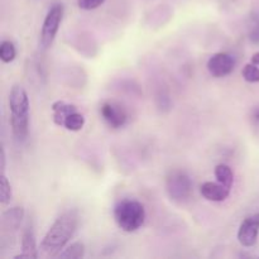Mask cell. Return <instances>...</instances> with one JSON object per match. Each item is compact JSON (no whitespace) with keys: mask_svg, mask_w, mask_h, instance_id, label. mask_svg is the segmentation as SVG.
<instances>
[{"mask_svg":"<svg viewBox=\"0 0 259 259\" xmlns=\"http://www.w3.org/2000/svg\"><path fill=\"white\" fill-rule=\"evenodd\" d=\"M248 37L253 45H259V17H253L252 23L249 25Z\"/></svg>","mask_w":259,"mask_h":259,"instance_id":"cell-19","label":"cell"},{"mask_svg":"<svg viewBox=\"0 0 259 259\" xmlns=\"http://www.w3.org/2000/svg\"><path fill=\"white\" fill-rule=\"evenodd\" d=\"M63 13H65V8L60 3L53 4L47 12L39 34V47L43 51L51 48V46L55 42V38L60 29L61 22H62Z\"/></svg>","mask_w":259,"mask_h":259,"instance_id":"cell-5","label":"cell"},{"mask_svg":"<svg viewBox=\"0 0 259 259\" xmlns=\"http://www.w3.org/2000/svg\"><path fill=\"white\" fill-rule=\"evenodd\" d=\"M12 197H13L12 185H10L9 180H8V177L5 176V172H4V174H2V176H0V202H2L3 205L9 204Z\"/></svg>","mask_w":259,"mask_h":259,"instance_id":"cell-17","label":"cell"},{"mask_svg":"<svg viewBox=\"0 0 259 259\" xmlns=\"http://www.w3.org/2000/svg\"><path fill=\"white\" fill-rule=\"evenodd\" d=\"M238 242L244 248H252L257 244L259 237V212L245 218L238 229Z\"/></svg>","mask_w":259,"mask_h":259,"instance_id":"cell-7","label":"cell"},{"mask_svg":"<svg viewBox=\"0 0 259 259\" xmlns=\"http://www.w3.org/2000/svg\"><path fill=\"white\" fill-rule=\"evenodd\" d=\"M215 177H217L218 182L223 184L224 186L232 189L233 184H234V174H233V169L230 168L228 164L220 163L215 167Z\"/></svg>","mask_w":259,"mask_h":259,"instance_id":"cell-13","label":"cell"},{"mask_svg":"<svg viewBox=\"0 0 259 259\" xmlns=\"http://www.w3.org/2000/svg\"><path fill=\"white\" fill-rule=\"evenodd\" d=\"M10 126L15 141L23 143L29 132V98L20 85H14L9 94Z\"/></svg>","mask_w":259,"mask_h":259,"instance_id":"cell-2","label":"cell"},{"mask_svg":"<svg viewBox=\"0 0 259 259\" xmlns=\"http://www.w3.org/2000/svg\"><path fill=\"white\" fill-rule=\"evenodd\" d=\"M85 125V116L81 113H78L77 110L73 111V113L68 114L66 116V119L63 120L62 126L66 128L70 132H78L83 128Z\"/></svg>","mask_w":259,"mask_h":259,"instance_id":"cell-14","label":"cell"},{"mask_svg":"<svg viewBox=\"0 0 259 259\" xmlns=\"http://www.w3.org/2000/svg\"><path fill=\"white\" fill-rule=\"evenodd\" d=\"M250 62L259 66V52H255L254 55L252 56V58H250Z\"/></svg>","mask_w":259,"mask_h":259,"instance_id":"cell-23","label":"cell"},{"mask_svg":"<svg viewBox=\"0 0 259 259\" xmlns=\"http://www.w3.org/2000/svg\"><path fill=\"white\" fill-rule=\"evenodd\" d=\"M250 121L254 125H259V106H255L250 113Z\"/></svg>","mask_w":259,"mask_h":259,"instance_id":"cell-21","label":"cell"},{"mask_svg":"<svg viewBox=\"0 0 259 259\" xmlns=\"http://www.w3.org/2000/svg\"><path fill=\"white\" fill-rule=\"evenodd\" d=\"M24 219V209L22 206H13L5 210L2 215V225L5 230H17L19 229Z\"/></svg>","mask_w":259,"mask_h":259,"instance_id":"cell-11","label":"cell"},{"mask_svg":"<svg viewBox=\"0 0 259 259\" xmlns=\"http://www.w3.org/2000/svg\"><path fill=\"white\" fill-rule=\"evenodd\" d=\"M166 192L169 199L177 204L189 201L192 195V181L189 175L181 169H174L166 177Z\"/></svg>","mask_w":259,"mask_h":259,"instance_id":"cell-4","label":"cell"},{"mask_svg":"<svg viewBox=\"0 0 259 259\" xmlns=\"http://www.w3.org/2000/svg\"><path fill=\"white\" fill-rule=\"evenodd\" d=\"M105 3V0H77V5L82 10H94Z\"/></svg>","mask_w":259,"mask_h":259,"instance_id":"cell-20","label":"cell"},{"mask_svg":"<svg viewBox=\"0 0 259 259\" xmlns=\"http://www.w3.org/2000/svg\"><path fill=\"white\" fill-rule=\"evenodd\" d=\"M15 56H17V50L14 43L10 40H3L0 45V60L4 63H10L14 61Z\"/></svg>","mask_w":259,"mask_h":259,"instance_id":"cell-16","label":"cell"},{"mask_svg":"<svg viewBox=\"0 0 259 259\" xmlns=\"http://www.w3.org/2000/svg\"><path fill=\"white\" fill-rule=\"evenodd\" d=\"M78 225L77 210H67L56 222L51 225L50 229L40 242V250L46 254L58 255L60 250L66 247L73 234L76 233Z\"/></svg>","mask_w":259,"mask_h":259,"instance_id":"cell-1","label":"cell"},{"mask_svg":"<svg viewBox=\"0 0 259 259\" xmlns=\"http://www.w3.org/2000/svg\"><path fill=\"white\" fill-rule=\"evenodd\" d=\"M100 114L110 128H123L128 121V113L120 103L114 100L104 101L100 106Z\"/></svg>","mask_w":259,"mask_h":259,"instance_id":"cell-6","label":"cell"},{"mask_svg":"<svg viewBox=\"0 0 259 259\" xmlns=\"http://www.w3.org/2000/svg\"><path fill=\"white\" fill-rule=\"evenodd\" d=\"M37 259L38 249L37 242H35V235L33 233L32 228H27L22 235V253L17 254L14 259Z\"/></svg>","mask_w":259,"mask_h":259,"instance_id":"cell-10","label":"cell"},{"mask_svg":"<svg viewBox=\"0 0 259 259\" xmlns=\"http://www.w3.org/2000/svg\"><path fill=\"white\" fill-rule=\"evenodd\" d=\"M206 67L212 77H225L234 71L235 60L229 53L218 52L209 58Z\"/></svg>","mask_w":259,"mask_h":259,"instance_id":"cell-8","label":"cell"},{"mask_svg":"<svg viewBox=\"0 0 259 259\" xmlns=\"http://www.w3.org/2000/svg\"><path fill=\"white\" fill-rule=\"evenodd\" d=\"M85 255V245L81 242L72 243L71 245H68L67 248H65L62 253L57 255L58 258H67V259H80Z\"/></svg>","mask_w":259,"mask_h":259,"instance_id":"cell-15","label":"cell"},{"mask_svg":"<svg viewBox=\"0 0 259 259\" xmlns=\"http://www.w3.org/2000/svg\"><path fill=\"white\" fill-rule=\"evenodd\" d=\"M243 78H244L247 82L255 83L259 82V66L254 65V63L249 62L244 66L242 71Z\"/></svg>","mask_w":259,"mask_h":259,"instance_id":"cell-18","label":"cell"},{"mask_svg":"<svg viewBox=\"0 0 259 259\" xmlns=\"http://www.w3.org/2000/svg\"><path fill=\"white\" fill-rule=\"evenodd\" d=\"M77 110L75 105L68 104L63 100H57L52 104V113H53V123L58 126H62L63 120L68 114Z\"/></svg>","mask_w":259,"mask_h":259,"instance_id":"cell-12","label":"cell"},{"mask_svg":"<svg viewBox=\"0 0 259 259\" xmlns=\"http://www.w3.org/2000/svg\"><path fill=\"white\" fill-rule=\"evenodd\" d=\"M2 153H0V169H2V174H4L5 172V163H7V156H5V149L4 147H2Z\"/></svg>","mask_w":259,"mask_h":259,"instance_id":"cell-22","label":"cell"},{"mask_svg":"<svg viewBox=\"0 0 259 259\" xmlns=\"http://www.w3.org/2000/svg\"><path fill=\"white\" fill-rule=\"evenodd\" d=\"M114 220L119 229L125 233L137 232L146 222V209L136 200H121L114 206Z\"/></svg>","mask_w":259,"mask_h":259,"instance_id":"cell-3","label":"cell"},{"mask_svg":"<svg viewBox=\"0 0 259 259\" xmlns=\"http://www.w3.org/2000/svg\"><path fill=\"white\" fill-rule=\"evenodd\" d=\"M200 192H201L202 196L206 200L212 202H222L229 197L230 195V189L229 187L224 186L223 184L218 182H204L200 187Z\"/></svg>","mask_w":259,"mask_h":259,"instance_id":"cell-9","label":"cell"}]
</instances>
